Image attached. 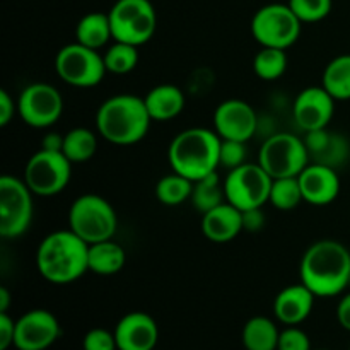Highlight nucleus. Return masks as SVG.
<instances>
[{"instance_id": "f257e3e1", "label": "nucleus", "mask_w": 350, "mask_h": 350, "mask_svg": "<svg viewBox=\"0 0 350 350\" xmlns=\"http://www.w3.org/2000/svg\"><path fill=\"white\" fill-rule=\"evenodd\" d=\"M301 282L317 297H335L350 284V252L335 239H320L304 252L299 265Z\"/></svg>"}, {"instance_id": "f03ea898", "label": "nucleus", "mask_w": 350, "mask_h": 350, "mask_svg": "<svg viewBox=\"0 0 350 350\" xmlns=\"http://www.w3.org/2000/svg\"><path fill=\"white\" fill-rule=\"evenodd\" d=\"M36 269L50 284L75 282L89 272V243L72 229L50 232L36 250Z\"/></svg>"}, {"instance_id": "7ed1b4c3", "label": "nucleus", "mask_w": 350, "mask_h": 350, "mask_svg": "<svg viewBox=\"0 0 350 350\" xmlns=\"http://www.w3.org/2000/svg\"><path fill=\"white\" fill-rule=\"evenodd\" d=\"M150 118L144 98L116 94L101 103L96 113V130L113 146H133L149 133Z\"/></svg>"}, {"instance_id": "20e7f679", "label": "nucleus", "mask_w": 350, "mask_h": 350, "mask_svg": "<svg viewBox=\"0 0 350 350\" xmlns=\"http://www.w3.org/2000/svg\"><path fill=\"white\" fill-rule=\"evenodd\" d=\"M222 139L215 130L191 126L178 133L167 149V161L174 173L195 181L215 173L221 166Z\"/></svg>"}, {"instance_id": "39448f33", "label": "nucleus", "mask_w": 350, "mask_h": 350, "mask_svg": "<svg viewBox=\"0 0 350 350\" xmlns=\"http://www.w3.org/2000/svg\"><path fill=\"white\" fill-rule=\"evenodd\" d=\"M118 217L106 198L85 193L75 198L68 211V229L89 245L108 241L115 236Z\"/></svg>"}, {"instance_id": "423d86ee", "label": "nucleus", "mask_w": 350, "mask_h": 350, "mask_svg": "<svg viewBox=\"0 0 350 350\" xmlns=\"http://www.w3.org/2000/svg\"><path fill=\"white\" fill-rule=\"evenodd\" d=\"M108 16L113 41L140 48L156 33L157 14L150 0H116Z\"/></svg>"}, {"instance_id": "0eeeda50", "label": "nucleus", "mask_w": 350, "mask_h": 350, "mask_svg": "<svg viewBox=\"0 0 350 350\" xmlns=\"http://www.w3.org/2000/svg\"><path fill=\"white\" fill-rule=\"evenodd\" d=\"M310 163L311 157L306 142L296 133H272L260 147L258 164L272 180L299 176Z\"/></svg>"}, {"instance_id": "6e6552de", "label": "nucleus", "mask_w": 350, "mask_h": 350, "mask_svg": "<svg viewBox=\"0 0 350 350\" xmlns=\"http://www.w3.org/2000/svg\"><path fill=\"white\" fill-rule=\"evenodd\" d=\"M303 23L289 3H269L260 7L252 19V34L260 46L289 50L301 38Z\"/></svg>"}, {"instance_id": "1a4fd4ad", "label": "nucleus", "mask_w": 350, "mask_h": 350, "mask_svg": "<svg viewBox=\"0 0 350 350\" xmlns=\"http://www.w3.org/2000/svg\"><path fill=\"white\" fill-rule=\"evenodd\" d=\"M55 72L65 84L79 89H89L101 84L108 74L105 58L98 50L74 43L65 44L55 57Z\"/></svg>"}, {"instance_id": "9d476101", "label": "nucleus", "mask_w": 350, "mask_h": 350, "mask_svg": "<svg viewBox=\"0 0 350 350\" xmlns=\"http://www.w3.org/2000/svg\"><path fill=\"white\" fill-rule=\"evenodd\" d=\"M33 191L26 181L10 174L0 178V236L16 239L29 231L34 215Z\"/></svg>"}, {"instance_id": "9b49d317", "label": "nucleus", "mask_w": 350, "mask_h": 350, "mask_svg": "<svg viewBox=\"0 0 350 350\" xmlns=\"http://www.w3.org/2000/svg\"><path fill=\"white\" fill-rule=\"evenodd\" d=\"M72 178V163L60 150L41 149L29 157L23 180L38 197H53L64 191Z\"/></svg>"}, {"instance_id": "f8f14e48", "label": "nucleus", "mask_w": 350, "mask_h": 350, "mask_svg": "<svg viewBox=\"0 0 350 350\" xmlns=\"http://www.w3.org/2000/svg\"><path fill=\"white\" fill-rule=\"evenodd\" d=\"M272 181L258 163H245L224 178L226 200L241 212L263 207L270 198Z\"/></svg>"}, {"instance_id": "ddd939ff", "label": "nucleus", "mask_w": 350, "mask_h": 350, "mask_svg": "<svg viewBox=\"0 0 350 350\" xmlns=\"http://www.w3.org/2000/svg\"><path fill=\"white\" fill-rule=\"evenodd\" d=\"M64 113V98L55 85L33 82L19 92L17 115L33 129H50Z\"/></svg>"}, {"instance_id": "4468645a", "label": "nucleus", "mask_w": 350, "mask_h": 350, "mask_svg": "<svg viewBox=\"0 0 350 350\" xmlns=\"http://www.w3.org/2000/svg\"><path fill=\"white\" fill-rule=\"evenodd\" d=\"M214 130L222 140L248 144L258 130V115L243 99H226L214 111Z\"/></svg>"}, {"instance_id": "2eb2a0df", "label": "nucleus", "mask_w": 350, "mask_h": 350, "mask_svg": "<svg viewBox=\"0 0 350 350\" xmlns=\"http://www.w3.org/2000/svg\"><path fill=\"white\" fill-rule=\"evenodd\" d=\"M60 337V323L48 310H31L16 320L14 347L17 350H46Z\"/></svg>"}, {"instance_id": "dca6fc26", "label": "nucleus", "mask_w": 350, "mask_h": 350, "mask_svg": "<svg viewBox=\"0 0 350 350\" xmlns=\"http://www.w3.org/2000/svg\"><path fill=\"white\" fill-rule=\"evenodd\" d=\"M335 113V98L323 85H311L296 96L293 118L304 133L328 129Z\"/></svg>"}, {"instance_id": "f3484780", "label": "nucleus", "mask_w": 350, "mask_h": 350, "mask_svg": "<svg viewBox=\"0 0 350 350\" xmlns=\"http://www.w3.org/2000/svg\"><path fill=\"white\" fill-rule=\"evenodd\" d=\"M297 178L304 202L314 207L334 204L340 193V176L335 167L327 164L310 163Z\"/></svg>"}, {"instance_id": "a211bd4d", "label": "nucleus", "mask_w": 350, "mask_h": 350, "mask_svg": "<svg viewBox=\"0 0 350 350\" xmlns=\"http://www.w3.org/2000/svg\"><path fill=\"white\" fill-rule=\"evenodd\" d=\"M118 350H154L159 340V327L150 314L132 311L120 318L115 327Z\"/></svg>"}, {"instance_id": "6ab92c4d", "label": "nucleus", "mask_w": 350, "mask_h": 350, "mask_svg": "<svg viewBox=\"0 0 350 350\" xmlns=\"http://www.w3.org/2000/svg\"><path fill=\"white\" fill-rule=\"evenodd\" d=\"M314 296L303 282L287 286L273 299V314L286 327H299L314 308Z\"/></svg>"}, {"instance_id": "aec40b11", "label": "nucleus", "mask_w": 350, "mask_h": 350, "mask_svg": "<svg viewBox=\"0 0 350 350\" xmlns=\"http://www.w3.org/2000/svg\"><path fill=\"white\" fill-rule=\"evenodd\" d=\"M202 232L212 243H229L243 232V212L224 202L212 211L202 214Z\"/></svg>"}, {"instance_id": "412c9836", "label": "nucleus", "mask_w": 350, "mask_h": 350, "mask_svg": "<svg viewBox=\"0 0 350 350\" xmlns=\"http://www.w3.org/2000/svg\"><path fill=\"white\" fill-rule=\"evenodd\" d=\"M310 152L311 163L327 164L337 170L349 157V142L344 135L328 129L313 130L303 137Z\"/></svg>"}, {"instance_id": "4be33fe9", "label": "nucleus", "mask_w": 350, "mask_h": 350, "mask_svg": "<svg viewBox=\"0 0 350 350\" xmlns=\"http://www.w3.org/2000/svg\"><path fill=\"white\" fill-rule=\"evenodd\" d=\"M144 103L152 122H170L181 115L187 99L185 92L174 84H159L144 96Z\"/></svg>"}, {"instance_id": "5701e85b", "label": "nucleus", "mask_w": 350, "mask_h": 350, "mask_svg": "<svg viewBox=\"0 0 350 350\" xmlns=\"http://www.w3.org/2000/svg\"><path fill=\"white\" fill-rule=\"evenodd\" d=\"M126 263V252L113 239L89 245V272L96 275H116Z\"/></svg>"}, {"instance_id": "b1692460", "label": "nucleus", "mask_w": 350, "mask_h": 350, "mask_svg": "<svg viewBox=\"0 0 350 350\" xmlns=\"http://www.w3.org/2000/svg\"><path fill=\"white\" fill-rule=\"evenodd\" d=\"M75 41L92 50H101L113 41L108 12H89L75 26Z\"/></svg>"}, {"instance_id": "393cba45", "label": "nucleus", "mask_w": 350, "mask_h": 350, "mask_svg": "<svg viewBox=\"0 0 350 350\" xmlns=\"http://www.w3.org/2000/svg\"><path fill=\"white\" fill-rule=\"evenodd\" d=\"M280 330L275 321L267 317H253L241 332L243 347L246 350H277Z\"/></svg>"}, {"instance_id": "a878e982", "label": "nucleus", "mask_w": 350, "mask_h": 350, "mask_svg": "<svg viewBox=\"0 0 350 350\" xmlns=\"http://www.w3.org/2000/svg\"><path fill=\"white\" fill-rule=\"evenodd\" d=\"M62 152L72 164L88 163L98 152V137L92 130L75 126L64 135Z\"/></svg>"}, {"instance_id": "bb28decb", "label": "nucleus", "mask_w": 350, "mask_h": 350, "mask_svg": "<svg viewBox=\"0 0 350 350\" xmlns=\"http://www.w3.org/2000/svg\"><path fill=\"white\" fill-rule=\"evenodd\" d=\"M321 85L335 98V101L350 99V53L330 60L321 75Z\"/></svg>"}, {"instance_id": "cd10ccee", "label": "nucleus", "mask_w": 350, "mask_h": 350, "mask_svg": "<svg viewBox=\"0 0 350 350\" xmlns=\"http://www.w3.org/2000/svg\"><path fill=\"white\" fill-rule=\"evenodd\" d=\"M190 200L200 214H205V212L212 211L217 205L228 202L226 200L224 181H221L217 171L208 174V176L202 178V180L195 181Z\"/></svg>"}, {"instance_id": "c85d7f7f", "label": "nucleus", "mask_w": 350, "mask_h": 350, "mask_svg": "<svg viewBox=\"0 0 350 350\" xmlns=\"http://www.w3.org/2000/svg\"><path fill=\"white\" fill-rule=\"evenodd\" d=\"M191 191H193V181L174 171L161 178L156 185L157 202L166 207H178L188 202L191 198Z\"/></svg>"}, {"instance_id": "c756f323", "label": "nucleus", "mask_w": 350, "mask_h": 350, "mask_svg": "<svg viewBox=\"0 0 350 350\" xmlns=\"http://www.w3.org/2000/svg\"><path fill=\"white\" fill-rule=\"evenodd\" d=\"M289 65L287 50L280 48H260L258 53L253 58V72L258 79L265 82H273L282 77Z\"/></svg>"}, {"instance_id": "7c9ffc66", "label": "nucleus", "mask_w": 350, "mask_h": 350, "mask_svg": "<svg viewBox=\"0 0 350 350\" xmlns=\"http://www.w3.org/2000/svg\"><path fill=\"white\" fill-rule=\"evenodd\" d=\"M106 70L115 75H125L135 70L139 65V46L113 41L103 53Z\"/></svg>"}, {"instance_id": "2f4dec72", "label": "nucleus", "mask_w": 350, "mask_h": 350, "mask_svg": "<svg viewBox=\"0 0 350 350\" xmlns=\"http://www.w3.org/2000/svg\"><path fill=\"white\" fill-rule=\"evenodd\" d=\"M270 204L279 211H293L301 202H304L303 191H301L299 178H275L270 188Z\"/></svg>"}, {"instance_id": "473e14b6", "label": "nucleus", "mask_w": 350, "mask_h": 350, "mask_svg": "<svg viewBox=\"0 0 350 350\" xmlns=\"http://www.w3.org/2000/svg\"><path fill=\"white\" fill-rule=\"evenodd\" d=\"M289 7L301 23H320L330 16L334 0H289Z\"/></svg>"}, {"instance_id": "72a5a7b5", "label": "nucleus", "mask_w": 350, "mask_h": 350, "mask_svg": "<svg viewBox=\"0 0 350 350\" xmlns=\"http://www.w3.org/2000/svg\"><path fill=\"white\" fill-rule=\"evenodd\" d=\"M248 157V147L246 142H238V140H222L221 142V166L226 170H234V167L243 166Z\"/></svg>"}, {"instance_id": "f704fd0d", "label": "nucleus", "mask_w": 350, "mask_h": 350, "mask_svg": "<svg viewBox=\"0 0 350 350\" xmlns=\"http://www.w3.org/2000/svg\"><path fill=\"white\" fill-rule=\"evenodd\" d=\"M82 349L84 350H118L116 345L115 332L106 328H92L82 338Z\"/></svg>"}, {"instance_id": "c9c22d12", "label": "nucleus", "mask_w": 350, "mask_h": 350, "mask_svg": "<svg viewBox=\"0 0 350 350\" xmlns=\"http://www.w3.org/2000/svg\"><path fill=\"white\" fill-rule=\"evenodd\" d=\"M277 350H313L311 340L304 330L299 327H287L280 332Z\"/></svg>"}, {"instance_id": "e433bc0d", "label": "nucleus", "mask_w": 350, "mask_h": 350, "mask_svg": "<svg viewBox=\"0 0 350 350\" xmlns=\"http://www.w3.org/2000/svg\"><path fill=\"white\" fill-rule=\"evenodd\" d=\"M16 337V320L9 313H0V350H7L14 345Z\"/></svg>"}, {"instance_id": "4c0bfd02", "label": "nucleus", "mask_w": 350, "mask_h": 350, "mask_svg": "<svg viewBox=\"0 0 350 350\" xmlns=\"http://www.w3.org/2000/svg\"><path fill=\"white\" fill-rule=\"evenodd\" d=\"M260 208H250V211L243 212V229L248 232H260L267 224L265 214Z\"/></svg>"}, {"instance_id": "58836bf2", "label": "nucleus", "mask_w": 350, "mask_h": 350, "mask_svg": "<svg viewBox=\"0 0 350 350\" xmlns=\"http://www.w3.org/2000/svg\"><path fill=\"white\" fill-rule=\"evenodd\" d=\"M17 115V101H14L12 96L2 89L0 91V126H7Z\"/></svg>"}, {"instance_id": "ea45409f", "label": "nucleus", "mask_w": 350, "mask_h": 350, "mask_svg": "<svg viewBox=\"0 0 350 350\" xmlns=\"http://www.w3.org/2000/svg\"><path fill=\"white\" fill-rule=\"evenodd\" d=\"M337 321L344 330L350 332V293L344 294L337 304Z\"/></svg>"}, {"instance_id": "a19ab883", "label": "nucleus", "mask_w": 350, "mask_h": 350, "mask_svg": "<svg viewBox=\"0 0 350 350\" xmlns=\"http://www.w3.org/2000/svg\"><path fill=\"white\" fill-rule=\"evenodd\" d=\"M62 147H64V135H60V133L50 132L41 139V149L60 150L62 152Z\"/></svg>"}, {"instance_id": "79ce46f5", "label": "nucleus", "mask_w": 350, "mask_h": 350, "mask_svg": "<svg viewBox=\"0 0 350 350\" xmlns=\"http://www.w3.org/2000/svg\"><path fill=\"white\" fill-rule=\"evenodd\" d=\"M10 306V293L7 287H0V313H7Z\"/></svg>"}, {"instance_id": "37998d69", "label": "nucleus", "mask_w": 350, "mask_h": 350, "mask_svg": "<svg viewBox=\"0 0 350 350\" xmlns=\"http://www.w3.org/2000/svg\"><path fill=\"white\" fill-rule=\"evenodd\" d=\"M314 350H328V349H314Z\"/></svg>"}, {"instance_id": "c03bdc74", "label": "nucleus", "mask_w": 350, "mask_h": 350, "mask_svg": "<svg viewBox=\"0 0 350 350\" xmlns=\"http://www.w3.org/2000/svg\"><path fill=\"white\" fill-rule=\"evenodd\" d=\"M349 350H350V345H349Z\"/></svg>"}]
</instances>
